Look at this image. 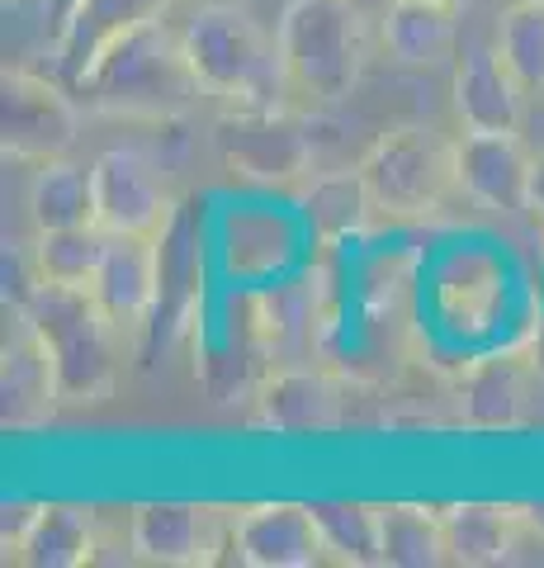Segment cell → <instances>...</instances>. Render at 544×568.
I'll return each mask as SVG.
<instances>
[{
    "instance_id": "obj_1",
    "label": "cell",
    "mask_w": 544,
    "mask_h": 568,
    "mask_svg": "<svg viewBox=\"0 0 544 568\" xmlns=\"http://www.w3.org/2000/svg\"><path fill=\"white\" fill-rule=\"evenodd\" d=\"M76 95L85 110L104 119L171 123L195 110L204 91L189 71L181 33H171L166 20H152L104 52L76 81Z\"/></svg>"
},
{
    "instance_id": "obj_2",
    "label": "cell",
    "mask_w": 544,
    "mask_h": 568,
    "mask_svg": "<svg viewBox=\"0 0 544 568\" xmlns=\"http://www.w3.org/2000/svg\"><path fill=\"white\" fill-rule=\"evenodd\" d=\"M14 313H24L48 342L52 361H58L62 403L95 407L114 398L119 369H124V351H119L124 327L95 304L91 290H66V284L39 280Z\"/></svg>"
},
{
    "instance_id": "obj_3",
    "label": "cell",
    "mask_w": 544,
    "mask_h": 568,
    "mask_svg": "<svg viewBox=\"0 0 544 568\" xmlns=\"http://www.w3.org/2000/svg\"><path fill=\"white\" fill-rule=\"evenodd\" d=\"M189 71L199 91L223 100L227 110H252V104H279L289 91L279 43H270L237 6H204L181 29Z\"/></svg>"
},
{
    "instance_id": "obj_4",
    "label": "cell",
    "mask_w": 544,
    "mask_h": 568,
    "mask_svg": "<svg viewBox=\"0 0 544 568\" xmlns=\"http://www.w3.org/2000/svg\"><path fill=\"white\" fill-rule=\"evenodd\" d=\"M279 62L289 91L312 104H337L365 71V24L356 0H294L279 20Z\"/></svg>"
},
{
    "instance_id": "obj_5",
    "label": "cell",
    "mask_w": 544,
    "mask_h": 568,
    "mask_svg": "<svg viewBox=\"0 0 544 568\" xmlns=\"http://www.w3.org/2000/svg\"><path fill=\"white\" fill-rule=\"evenodd\" d=\"M218 166L242 185L289 190L312 171V138L308 123L279 110V104H252L227 110L214 129Z\"/></svg>"
},
{
    "instance_id": "obj_6",
    "label": "cell",
    "mask_w": 544,
    "mask_h": 568,
    "mask_svg": "<svg viewBox=\"0 0 544 568\" xmlns=\"http://www.w3.org/2000/svg\"><path fill=\"white\" fill-rule=\"evenodd\" d=\"M360 175L370 185L374 213L427 219L454 185V142L431 138L427 129H393L360 156Z\"/></svg>"
},
{
    "instance_id": "obj_7",
    "label": "cell",
    "mask_w": 544,
    "mask_h": 568,
    "mask_svg": "<svg viewBox=\"0 0 544 568\" xmlns=\"http://www.w3.org/2000/svg\"><path fill=\"white\" fill-rule=\"evenodd\" d=\"M81 138V100H72L58 81L24 67H6L0 77V152L6 162L43 166L76 148Z\"/></svg>"
},
{
    "instance_id": "obj_8",
    "label": "cell",
    "mask_w": 544,
    "mask_h": 568,
    "mask_svg": "<svg viewBox=\"0 0 544 568\" xmlns=\"http://www.w3.org/2000/svg\"><path fill=\"white\" fill-rule=\"evenodd\" d=\"M95 223L104 233L162 237L181 213L166 171L133 148H110L95 156Z\"/></svg>"
},
{
    "instance_id": "obj_9",
    "label": "cell",
    "mask_w": 544,
    "mask_h": 568,
    "mask_svg": "<svg viewBox=\"0 0 544 568\" xmlns=\"http://www.w3.org/2000/svg\"><path fill=\"white\" fill-rule=\"evenodd\" d=\"M129 549L143 564L204 568L233 549V521L204 503H143L129 517Z\"/></svg>"
},
{
    "instance_id": "obj_10",
    "label": "cell",
    "mask_w": 544,
    "mask_h": 568,
    "mask_svg": "<svg viewBox=\"0 0 544 568\" xmlns=\"http://www.w3.org/2000/svg\"><path fill=\"white\" fill-rule=\"evenodd\" d=\"M62 407V379L48 342L24 313H14V332H6L0 355V426L14 436L43 432Z\"/></svg>"
},
{
    "instance_id": "obj_11",
    "label": "cell",
    "mask_w": 544,
    "mask_h": 568,
    "mask_svg": "<svg viewBox=\"0 0 544 568\" xmlns=\"http://www.w3.org/2000/svg\"><path fill=\"white\" fill-rule=\"evenodd\" d=\"M531 166L521 133H460L454 138V185L493 213H521L531 200Z\"/></svg>"
},
{
    "instance_id": "obj_12",
    "label": "cell",
    "mask_w": 544,
    "mask_h": 568,
    "mask_svg": "<svg viewBox=\"0 0 544 568\" xmlns=\"http://www.w3.org/2000/svg\"><path fill=\"white\" fill-rule=\"evenodd\" d=\"M91 294L124 332H147L162 294V237L110 233Z\"/></svg>"
},
{
    "instance_id": "obj_13",
    "label": "cell",
    "mask_w": 544,
    "mask_h": 568,
    "mask_svg": "<svg viewBox=\"0 0 544 568\" xmlns=\"http://www.w3.org/2000/svg\"><path fill=\"white\" fill-rule=\"evenodd\" d=\"M233 555L247 568H312L327 549L308 503H260L233 521Z\"/></svg>"
},
{
    "instance_id": "obj_14",
    "label": "cell",
    "mask_w": 544,
    "mask_h": 568,
    "mask_svg": "<svg viewBox=\"0 0 544 568\" xmlns=\"http://www.w3.org/2000/svg\"><path fill=\"white\" fill-rule=\"evenodd\" d=\"M450 104L460 129L469 133H521L525 119V85L512 77L497 48H473L454 67Z\"/></svg>"
},
{
    "instance_id": "obj_15",
    "label": "cell",
    "mask_w": 544,
    "mask_h": 568,
    "mask_svg": "<svg viewBox=\"0 0 544 568\" xmlns=\"http://www.w3.org/2000/svg\"><path fill=\"white\" fill-rule=\"evenodd\" d=\"M171 6L175 0H81V6L52 29L66 81L76 85L119 39H129L133 29H143L152 20H166Z\"/></svg>"
},
{
    "instance_id": "obj_16",
    "label": "cell",
    "mask_w": 544,
    "mask_h": 568,
    "mask_svg": "<svg viewBox=\"0 0 544 568\" xmlns=\"http://www.w3.org/2000/svg\"><path fill=\"white\" fill-rule=\"evenodd\" d=\"M341 388L318 369H275L256 394V422L279 436H322L341 426Z\"/></svg>"
},
{
    "instance_id": "obj_17",
    "label": "cell",
    "mask_w": 544,
    "mask_h": 568,
    "mask_svg": "<svg viewBox=\"0 0 544 568\" xmlns=\"http://www.w3.org/2000/svg\"><path fill=\"white\" fill-rule=\"evenodd\" d=\"M199 304V227L181 204L175 223L162 233V294H156V313L147 323L152 342H171L189 327Z\"/></svg>"
},
{
    "instance_id": "obj_18",
    "label": "cell",
    "mask_w": 544,
    "mask_h": 568,
    "mask_svg": "<svg viewBox=\"0 0 544 568\" xmlns=\"http://www.w3.org/2000/svg\"><path fill=\"white\" fill-rule=\"evenodd\" d=\"M95 559H100V511L76 503H43L29 540L14 555V564L29 568H81Z\"/></svg>"
},
{
    "instance_id": "obj_19",
    "label": "cell",
    "mask_w": 544,
    "mask_h": 568,
    "mask_svg": "<svg viewBox=\"0 0 544 568\" xmlns=\"http://www.w3.org/2000/svg\"><path fill=\"white\" fill-rule=\"evenodd\" d=\"M454 10L460 6H445V0H389V10H383V48H389V58L402 67L445 62L454 33H460Z\"/></svg>"
},
{
    "instance_id": "obj_20",
    "label": "cell",
    "mask_w": 544,
    "mask_h": 568,
    "mask_svg": "<svg viewBox=\"0 0 544 568\" xmlns=\"http://www.w3.org/2000/svg\"><path fill=\"white\" fill-rule=\"evenodd\" d=\"M29 219H33L39 233H48V227H85V223H95V166H81V162H72V156H58V162L33 166Z\"/></svg>"
},
{
    "instance_id": "obj_21",
    "label": "cell",
    "mask_w": 544,
    "mask_h": 568,
    "mask_svg": "<svg viewBox=\"0 0 544 568\" xmlns=\"http://www.w3.org/2000/svg\"><path fill=\"white\" fill-rule=\"evenodd\" d=\"M445 517V549L450 564L460 568H487V564H506L512 549L521 507H497V503H454L441 507Z\"/></svg>"
},
{
    "instance_id": "obj_22",
    "label": "cell",
    "mask_w": 544,
    "mask_h": 568,
    "mask_svg": "<svg viewBox=\"0 0 544 568\" xmlns=\"http://www.w3.org/2000/svg\"><path fill=\"white\" fill-rule=\"evenodd\" d=\"M379 545L389 568H441L450 564L445 549V517L435 507L389 503L379 507Z\"/></svg>"
},
{
    "instance_id": "obj_23",
    "label": "cell",
    "mask_w": 544,
    "mask_h": 568,
    "mask_svg": "<svg viewBox=\"0 0 544 568\" xmlns=\"http://www.w3.org/2000/svg\"><path fill=\"white\" fill-rule=\"evenodd\" d=\"M104 242H110V233L95 223L85 227H48V233H39V242H33V271H39L43 284H66V290H91L95 284V271L104 261Z\"/></svg>"
},
{
    "instance_id": "obj_24",
    "label": "cell",
    "mask_w": 544,
    "mask_h": 568,
    "mask_svg": "<svg viewBox=\"0 0 544 568\" xmlns=\"http://www.w3.org/2000/svg\"><path fill=\"white\" fill-rule=\"evenodd\" d=\"M312 521L322 530V549L331 564L346 568H374L383 564L379 545V507L370 503H308Z\"/></svg>"
},
{
    "instance_id": "obj_25",
    "label": "cell",
    "mask_w": 544,
    "mask_h": 568,
    "mask_svg": "<svg viewBox=\"0 0 544 568\" xmlns=\"http://www.w3.org/2000/svg\"><path fill=\"white\" fill-rule=\"evenodd\" d=\"M304 213H308L312 233L327 237V242L360 233V227L370 223V213H374L370 185H365L360 166L318 175V181H312V190H308V200H304Z\"/></svg>"
},
{
    "instance_id": "obj_26",
    "label": "cell",
    "mask_w": 544,
    "mask_h": 568,
    "mask_svg": "<svg viewBox=\"0 0 544 568\" xmlns=\"http://www.w3.org/2000/svg\"><path fill=\"white\" fill-rule=\"evenodd\" d=\"M525 403L521 365L516 361H487L464 379V422L497 432V426H516Z\"/></svg>"
},
{
    "instance_id": "obj_27",
    "label": "cell",
    "mask_w": 544,
    "mask_h": 568,
    "mask_svg": "<svg viewBox=\"0 0 544 568\" xmlns=\"http://www.w3.org/2000/svg\"><path fill=\"white\" fill-rule=\"evenodd\" d=\"M497 52L525 85V95H544V6L516 0L497 20Z\"/></svg>"
},
{
    "instance_id": "obj_28",
    "label": "cell",
    "mask_w": 544,
    "mask_h": 568,
    "mask_svg": "<svg viewBox=\"0 0 544 568\" xmlns=\"http://www.w3.org/2000/svg\"><path fill=\"white\" fill-rule=\"evenodd\" d=\"M39 511H43V503H29V497H10L6 503V517H0V549H6V564H14L33 521H39Z\"/></svg>"
},
{
    "instance_id": "obj_29",
    "label": "cell",
    "mask_w": 544,
    "mask_h": 568,
    "mask_svg": "<svg viewBox=\"0 0 544 568\" xmlns=\"http://www.w3.org/2000/svg\"><path fill=\"white\" fill-rule=\"evenodd\" d=\"M525 209H531L535 219L544 223V152H535V166H531V200H525Z\"/></svg>"
},
{
    "instance_id": "obj_30",
    "label": "cell",
    "mask_w": 544,
    "mask_h": 568,
    "mask_svg": "<svg viewBox=\"0 0 544 568\" xmlns=\"http://www.w3.org/2000/svg\"><path fill=\"white\" fill-rule=\"evenodd\" d=\"M76 6H81V0H43V10H48V24H52V29H58V24H62V20H66V14H72V10H76Z\"/></svg>"
},
{
    "instance_id": "obj_31",
    "label": "cell",
    "mask_w": 544,
    "mask_h": 568,
    "mask_svg": "<svg viewBox=\"0 0 544 568\" xmlns=\"http://www.w3.org/2000/svg\"><path fill=\"white\" fill-rule=\"evenodd\" d=\"M521 517L531 521V526L540 530V536H544V503H531V507H521Z\"/></svg>"
},
{
    "instance_id": "obj_32",
    "label": "cell",
    "mask_w": 544,
    "mask_h": 568,
    "mask_svg": "<svg viewBox=\"0 0 544 568\" xmlns=\"http://www.w3.org/2000/svg\"><path fill=\"white\" fill-rule=\"evenodd\" d=\"M445 6H464V0H445Z\"/></svg>"
},
{
    "instance_id": "obj_33",
    "label": "cell",
    "mask_w": 544,
    "mask_h": 568,
    "mask_svg": "<svg viewBox=\"0 0 544 568\" xmlns=\"http://www.w3.org/2000/svg\"><path fill=\"white\" fill-rule=\"evenodd\" d=\"M531 6H544V0H531Z\"/></svg>"
}]
</instances>
